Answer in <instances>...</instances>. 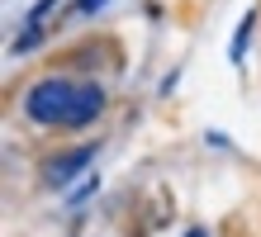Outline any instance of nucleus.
<instances>
[{
    "label": "nucleus",
    "mask_w": 261,
    "mask_h": 237,
    "mask_svg": "<svg viewBox=\"0 0 261 237\" xmlns=\"http://www.w3.org/2000/svg\"><path fill=\"white\" fill-rule=\"evenodd\" d=\"M76 76H62V71H53V76H38L34 86L24 90V119L34 123V128H62L67 114H71V100H76Z\"/></svg>",
    "instance_id": "f257e3e1"
},
{
    "label": "nucleus",
    "mask_w": 261,
    "mask_h": 237,
    "mask_svg": "<svg viewBox=\"0 0 261 237\" xmlns=\"http://www.w3.org/2000/svg\"><path fill=\"white\" fill-rule=\"evenodd\" d=\"M95 156H100V142H76V147H67V152H53L48 162H43L38 180L48 185V190H67L71 180H81L86 171H90Z\"/></svg>",
    "instance_id": "f03ea898"
},
{
    "label": "nucleus",
    "mask_w": 261,
    "mask_h": 237,
    "mask_svg": "<svg viewBox=\"0 0 261 237\" xmlns=\"http://www.w3.org/2000/svg\"><path fill=\"white\" fill-rule=\"evenodd\" d=\"M105 109H110V90H105L95 76H86V81L76 86V100H71V114L62 123V133H86L90 123L105 119Z\"/></svg>",
    "instance_id": "7ed1b4c3"
},
{
    "label": "nucleus",
    "mask_w": 261,
    "mask_h": 237,
    "mask_svg": "<svg viewBox=\"0 0 261 237\" xmlns=\"http://www.w3.org/2000/svg\"><path fill=\"white\" fill-rule=\"evenodd\" d=\"M43 38H48V29H43V24H24L19 38L10 43V52L14 57H29V52H38V47H43Z\"/></svg>",
    "instance_id": "20e7f679"
},
{
    "label": "nucleus",
    "mask_w": 261,
    "mask_h": 237,
    "mask_svg": "<svg viewBox=\"0 0 261 237\" xmlns=\"http://www.w3.org/2000/svg\"><path fill=\"white\" fill-rule=\"evenodd\" d=\"M252 29H256V10H247V14H242V24H238V34H233V43H228V62H242V57H247V43H252Z\"/></svg>",
    "instance_id": "39448f33"
},
{
    "label": "nucleus",
    "mask_w": 261,
    "mask_h": 237,
    "mask_svg": "<svg viewBox=\"0 0 261 237\" xmlns=\"http://www.w3.org/2000/svg\"><path fill=\"white\" fill-rule=\"evenodd\" d=\"M95 190H100V180H95V176H86L81 185H76V190H71V199H67V204H71V209H81V204H86L90 195H95Z\"/></svg>",
    "instance_id": "423d86ee"
},
{
    "label": "nucleus",
    "mask_w": 261,
    "mask_h": 237,
    "mask_svg": "<svg viewBox=\"0 0 261 237\" xmlns=\"http://www.w3.org/2000/svg\"><path fill=\"white\" fill-rule=\"evenodd\" d=\"M110 0H71V14H81V19H90V14H100Z\"/></svg>",
    "instance_id": "0eeeda50"
},
{
    "label": "nucleus",
    "mask_w": 261,
    "mask_h": 237,
    "mask_svg": "<svg viewBox=\"0 0 261 237\" xmlns=\"http://www.w3.org/2000/svg\"><path fill=\"white\" fill-rule=\"evenodd\" d=\"M53 10H57V0H38V5L29 10V19H24V24H48V14H53Z\"/></svg>",
    "instance_id": "6e6552de"
},
{
    "label": "nucleus",
    "mask_w": 261,
    "mask_h": 237,
    "mask_svg": "<svg viewBox=\"0 0 261 237\" xmlns=\"http://www.w3.org/2000/svg\"><path fill=\"white\" fill-rule=\"evenodd\" d=\"M186 237H214V232H209V228H199V223H195V228H186Z\"/></svg>",
    "instance_id": "1a4fd4ad"
}]
</instances>
